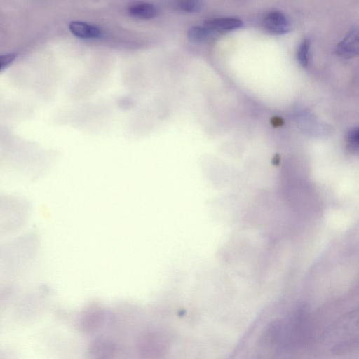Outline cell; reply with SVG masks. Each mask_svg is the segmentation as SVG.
I'll return each instance as SVG.
<instances>
[{
	"mask_svg": "<svg viewBox=\"0 0 359 359\" xmlns=\"http://www.w3.org/2000/svg\"><path fill=\"white\" fill-rule=\"evenodd\" d=\"M263 25L266 31L275 34H283L292 29V22L289 17L278 10L271 11L264 16Z\"/></svg>",
	"mask_w": 359,
	"mask_h": 359,
	"instance_id": "6da1fadb",
	"label": "cell"
},
{
	"mask_svg": "<svg viewBox=\"0 0 359 359\" xmlns=\"http://www.w3.org/2000/svg\"><path fill=\"white\" fill-rule=\"evenodd\" d=\"M337 53L341 57L351 58L359 55V27L351 29L337 44Z\"/></svg>",
	"mask_w": 359,
	"mask_h": 359,
	"instance_id": "7a4b0ae2",
	"label": "cell"
},
{
	"mask_svg": "<svg viewBox=\"0 0 359 359\" xmlns=\"http://www.w3.org/2000/svg\"><path fill=\"white\" fill-rule=\"evenodd\" d=\"M69 29L76 36L83 39H95L102 36V31L95 25L80 20H73L69 24Z\"/></svg>",
	"mask_w": 359,
	"mask_h": 359,
	"instance_id": "3957f363",
	"label": "cell"
},
{
	"mask_svg": "<svg viewBox=\"0 0 359 359\" xmlns=\"http://www.w3.org/2000/svg\"><path fill=\"white\" fill-rule=\"evenodd\" d=\"M203 25L215 33L225 32L241 27L243 21L233 17L214 18L205 20Z\"/></svg>",
	"mask_w": 359,
	"mask_h": 359,
	"instance_id": "277c9868",
	"label": "cell"
},
{
	"mask_svg": "<svg viewBox=\"0 0 359 359\" xmlns=\"http://www.w3.org/2000/svg\"><path fill=\"white\" fill-rule=\"evenodd\" d=\"M128 13L139 19H151L158 14L157 7L151 3L137 2L131 4L128 8Z\"/></svg>",
	"mask_w": 359,
	"mask_h": 359,
	"instance_id": "5b68a950",
	"label": "cell"
},
{
	"mask_svg": "<svg viewBox=\"0 0 359 359\" xmlns=\"http://www.w3.org/2000/svg\"><path fill=\"white\" fill-rule=\"evenodd\" d=\"M216 34L210 28L203 25H194L187 30L188 39L195 43H201L210 40Z\"/></svg>",
	"mask_w": 359,
	"mask_h": 359,
	"instance_id": "8992f818",
	"label": "cell"
},
{
	"mask_svg": "<svg viewBox=\"0 0 359 359\" xmlns=\"http://www.w3.org/2000/svg\"><path fill=\"white\" fill-rule=\"evenodd\" d=\"M297 57L299 63L302 67H307L310 57V41L308 39H304L299 43Z\"/></svg>",
	"mask_w": 359,
	"mask_h": 359,
	"instance_id": "52a82bcc",
	"label": "cell"
},
{
	"mask_svg": "<svg viewBox=\"0 0 359 359\" xmlns=\"http://www.w3.org/2000/svg\"><path fill=\"white\" fill-rule=\"evenodd\" d=\"M202 6L203 3L199 0L182 1L177 5L179 9L189 13L196 12L199 11Z\"/></svg>",
	"mask_w": 359,
	"mask_h": 359,
	"instance_id": "ba28073f",
	"label": "cell"
},
{
	"mask_svg": "<svg viewBox=\"0 0 359 359\" xmlns=\"http://www.w3.org/2000/svg\"><path fill=\"white\" fill-rule=\"evenodd\" d=\"M346 137L349 145L354 149L359 150V126L348 130Z\"/></svg>",
	"mask_w": 359,
	"mask_h": 359,
	"instance_id": "9c48e42d",
	"label": "cell"
},
{
	"mask_svg": "<svg viewBox=\"0 0 359 359\" xmlns=\"http://www.w3.org/2000/svg\"><path fill=\"white\" fill-rule=\"evenodd\" d=\"M15 53H5L0 56V72L7 68L16 58Z\"/></svg>",
	"mask_w": 359,
	"mask_h": 359,
	"instance_id": "30bf717a",
	"label": "cell"
},
{
	"mask_svg": "<svg viewBox=\"0 0 359 359\" xmlns=\"http://www.w3.org/2000/svg\"><path fill=\"white\" fill-rule=\"evenodd\" d=\"M283 123V121L281 118H279V117H274L273 119H272V124L276 126H280Z\"/></svg>",
	"mask_w": 359,
	"mask_h": 359,
	"instance_id": "8fae6325",
	"label": "cell"
}]
</instances>
